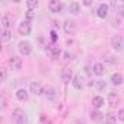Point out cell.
Instances as JSON below:
<instances>
[{"instance_id":"obj_1","label":"cell","mask_w":124,"mask_h":124,"mask_svg":"<svg viewBox=\"0 0 124 124\" xmlns=\"http://www.w3.org/2000/svg\"><path fill=\"white\" fill-rule=\"evenodd\" d=\"M12 121L13 124H25L26 123V114L21 108H15L12 114Z\"/></svg>"},{"instance_id":"obj_2","label":"cell","mask_w":124,"mask_h":124,"mask_svg":"<svg viewBox=\"0 0 124 124\" xmlns=\"http://www.w3.org/2000/svg\"><path fill=\"white\" fill-rule=\"evenodd\" d=\"M63 29H64V32H66L67 35H73V34L76 32V22L67 19V21L64 22V25H63Z\"/></svg>"},{"instance_id":"obj_3","label":"cell","mask_w":124,"mask_h":124,"mask_svg":"<svg viewBox=\"0 0 124 124\" xmlns=\"http://www.w3.org/2000/svg\"><path fill=\"white\" fill-rule=\"evenodd\" d=\"M18 31H19V34H21V35H29V34H31V31H32L31 22H29V21H23V22L19 25Z\"/></svg>"},{"instance_id":"obj_4","label":"cell","mask_w":124,"mask_h":124,"mask_svg":"<svg viewBox=\"0 0 124 124\" xmlns=\"http://www.w3.org/2000/svg\"><path fill=\"white\" fill-rule=\"evenodd\" d=\"M111 45H112V48H114L115 51H121L123 47H124V44H123V38H121L120 35H114V37L111 38Z\"/></svg>"},{"instance_id":"obj_5","label":"cell","mask_w":124,"mask_h":124,"mask_svg":"<svg viewBox=\"0 0 124 124\" xmlns=\"http://www.w3.org/2000/svg\"><path fill=\"white\" fill-rule=\"evenodd\" d=\"M9 66L12 69H15V70H21V67H22V58H19L18 55H12L9 58Z\"/></svg>"},{"instance_id":"obj_6","label":"cell","mask_w":124,"mask_h":124,"mask_svg":"<svg viewBox=\"0 0 124 124\" xmlns=\"http://www.w3.org/2000/svg\"><path fill=\"white\" fill-rule=\"evenodd\" d=\"M108 10H109V6H108L107 3H101V5L98 6V9H96V15H98L101 19H105V18L108 16Z\"/></svg>"},{"instance_id":"obj_7","label":"cell","mask_w":124,"mask_h":124,"mask_svg":"<svg viewBox=\"0 0 124 124\" xmlns=\"http://www.w3.org/2000/svg\"><path fill=\"white\" fill-rule=\"evenodd\" d=\"M19 53H21L22 55H29V54L32 53L31 44H29L28 41H22V42L19 44Z\"/></svg>"},{"instance_id":"obj_8","label":"cell","mask_w":124,"mask_h":124,"mask_svg":"<svg viewBox=\"0 0 124 124\" xmlns=\"http://www.w3.org/2000/svg\"><path fill=\"white\" fill-rule=\"evenodd\" d=\"M29 89H31V93H34V95H41L44 92V86L41 82H32Z\"/></svg>"},{"instance_id":"obj_9","label":"cell","mask_w":124,"mask_h":124,"mask_svg":"<svg viewBox=\"0 0 124 124\" xmlns=\"http://www.w3.org/2000/svg\"><path fill=\"white\" fill-rule=\"evenodd\" d=\"M61 8H63V5H61V2H58V0H51L48 3V9L53 13H58L61 10Z\"/></svg>"},{"instance_id":"obj_10","label":"cell","mask_w":124,"mask_h":124,"mask_svg":"<svg viewBox=\"0 0 124 124\" xmlns=\"http://www.w3.org/2000/svg\"><path fill=\"white\" fill-rule=\"evenodd\" d=\"M107 101H108V104H109L111 107H117L118 102H120V98H118V95H117L115 92H109L108 96H107Z\"/></svg>"},{"instance_id":"obj_11","label":"cell","mask_w":124,"mask_h":124,"mask_svg":"<svg viewBox=\"0 0 124 124\" xmlns=\"http://www.w3.org/2000/svg\"><path fill=\"white\" fill-rule=\"evenodd\" d=\"M48 48V53H50V55L53 57V58H58L60 57V54H61V50L58 48V47H55V45H53V44H50V45H47Z\"/></svg>"},{"instance_id":"obj_12","label":"cell","mask_w":124,"mask_h":124,"mask_svg":"<svg viewBox=\"0 0 124 124\" xmlns=\"http://www.w3.org/2000/svg\"><path fill=\"white\" fill-rule=\"evenodd\" d=\"M104 102H105V101H104V98H102V96H99V95L92 98V105H93L96 109H99V108L104 105Z\"/></svg>"},{"instance_id":"obj_13","label":"cell","mask_w":124,"mask_h":124,"mask_svg":"<svg viewBox=\"0 0 124 124\" xmlns=\"http://www.w3.org/2000/svg\"><path fill=\"white\" fill-rule=\"evenodd\" d=\"M104 72H105V69H104V64L102 63H95L93 64V73L96 76H102Z\"/></svg>"},{"instance_id":"obj_14","label":"cell","mask_w":124,"mask_h":124,"mask_svg":"<svg viewBox=\"0 0 124 124\" xmlns=\"http://www.w3.org/2000/svg\"><path fill=\"white\" fill-rule=\"evenodd\" d=\"M111 82H112V85H115V86L121 85V83H123V75H121V73H114V75L111 76Z\"/></svg>"},{"instance_id":"obj_15","label":"cell","mask_w":124,"mask_h":124,"mask_svg":"<svg viewBox=\"0 0 124 124\" xmlns=\"http://www.w3.org/2000/svg\"><path fill=\"white\" fill-rule=\"evenodd\" d=\"M69 10H70V13H73V15H79V12H80V5H79L78 2H73V3H70Z\"/></svg>"},{"instance_id":"obj_16","label":"cell","mask_w":124,"mask_h":124,"mask_svg":"<svg viewBox=\"0 0 124 124\" xmlns=\"http://www.w3.org/2000/svg\"><path fill=\"white\" fill-rule=\"evenodd\" d=\"M16 98H18L19 101H26V99H28V92H26L25 89H18V91H16Z\"/></svg>"},{"instance_id":"obj_17","label":"cell","mask_w":124,"mask_h":124,"mask_svg":"<svg viewBox=\"0 0 124 124\" xmlns=\"http://www.w3.org/2000/svg\"><path fill=\"white\" fill-rule=\"evenodd\" d=\"M61 79H63L64 82H70L72 80V70L70 69H64L63 72H61Z\"/></svg>"},{"instance_id":"obj_18","label":"cell","mask_w":124,"mask_h":124,"mask_svg":"<svg viewBox=\"0 0 124 124\" xmlns=\"http://www.w3.org/2000/svg\"><path fill=\"white\" fill-rule=\"evenodd\" d=\"M102 117H104V114L99 112V111H92L91 112V118L93 121H102Z\"/></svg>"},{"instance_id":"obj_19","label":"cell","mask_w":124,"mask_h":124,"mask_svg":"<svg viewBox=\"0 0 124 124\" xmlns=\"http://www.w3.org/2000/svg\"><path fill=\"white\" fill-rule=\"evenodd\" d=\"M26 8H28V10H34L35 12V9L38 8V2H37V0H28V2H26Z\"/></svg>"},{"instance_id":"obj_20","label":"cell","mask_w":124,"mask_h":124,"mask_svg":"<svg viewBox=\"0 0 124 124\" xmlns=\"http://www.w3.org/2000/svg\"><path fill=\"white\" fill-rule=\"evenodd\" d=\"M2 25H3V29H8L10 26V16L9 15H5L2 18Z\"/></svg>"},{"instance_id":"obj_21","label":"cell","mask_w":124,"mask_h":124,"mask_svg":"<svg viewBox=\"0 0 124 124\" xmlns=\"http://www.w3.org/2000/svg\"><path fill=\"white\" fill-rule=\"evenodd\" d=\"M10 37H12V34L9 32V29H3V32H2V41L3 42H8L10 39Z\"/></svg>"},{"instance_id":"obj_22","label":"cell","mask_w":124,"mask_h":124,"mask_svg":"<svg viewBox=\"0 0 124 124\" xmlns=\"http://www.w3.org/2000/svg\"><path fill=\"white\" fill-rule=\"evenodd\" d=\"M73 86L76 89H82V79H80V76H75L73 78Z\"/></svg>"},{"instance_id":"obj_23","label":"cell","mask_w":124,"mask_h":124,"mask_svg":"<svg viewBox=\"0 0 124 124\" xmlns=\"http://www.w3.org/2000/svg\"><path fill=\"white\" fill-rule=\"evenodd\" d=\"M105 124H117V117H114V115H107V117H105Z\"/></svg>"},{"instance_id":"obj_24","label":"cell","mask_w":124,"mask_h":124,"mask_svg":"<svg viewBox=\"0 0 124 124\" xmlns=\"http://www.w3.org/2000/svg\"><path fill=\"white\" fill-rule=\"evenodd\" d=\"M34 18H35V12H34V10H26V21L31 22Z\"/></svg>"},{"instance_id":"obj_25","label":"cell","mask_w":124,"mask_h":124,"mask_svg":"<svg viewBox=\"0 0 124 124\" xmlns=\"http://www.w3.org/2000/svg\"><path fill=\"white\" fill-rule=\"evenodd\" d=\"M105 86H107V83H105L104 80H98V82H96V89H98V91L105 89Z\"/></svg>"},{"instance_id":"obj_26","label":"cell","mask_w":124,"mask_h":124,"mask_svg":"<svg viewBox=\"0 0 124 124\" xmlns=\"http://www.w3.org/2000/svg\"><path fill=\"white\" fill-rule=\"evenodd\" d=\"M45 95H47L50 99H53V98H54V89H53V88H48V89H45Z\"/></svg>"},{"instance_id":"obj_27","label":"cell","mask_w":124,"mask_h":124,"mask_svg":"<svg viewBox=\"0 0 124 124\" xmlns=\"http://www.w3.org/2000/svg\"><path fill=\"white\" fill-rule=\"evenodd\" d=\"M105 57H107L105 60L108 61V63H111V64H115V63H117V60H114V57H112V55H109V54H107Z\"/></svg>"},{"instance_id":"obj_28","label":"cell","mask_w":124,"mask_h":124,"mask_svg":"<svg viewBox=\"0 0 124 124\" xmlns=\"http://www.w3.org/2000/svg\"><path fill=\"white\" fill-rule=\"evenodd\" d=\"M50 38H51L53 42H55V41H57V32H55V31H51V32H50Z\"/></svg>"},{"instance_id":"obj_29","label":"cell","mask_w":124,"mask_h":124,"mask_svg":"<svg viewBox=\"0 0 124 124\" xmlns=\"http://www.w3.org/2000/svg\"><path fill=\"white\" fill-rule=\"evenodd\" d=\"M0 72H2V82H5V80H6V76H8L6 69H5V67H2V69H0Z\"/></svg>"},{"instance_id":"obj_30","label":"cell","mask_w":124,"mask_h":124,"mask_svg":"<svg viewBox=\"0 0 124 124\" xmlns=\"http://www.w3.org/2000/svg\"><path fill=\"white\" fill-rule=\"evenodd\" d=\"M117 117H118V120H120V121H123V123H124V109H120Z\"/></svg>"},{"instance_id":"obj_31","label":"cell","mask_w":124,"mask_h":124,"mask_svg":"<svg viewBox=\"0 0 124 124\" xmlns=\"http://www.w3.org/2000/svg\"><path fill=\"white\" fill-rule=\"evenodd\" d=\"M118 12H120L121 16H124V6H120V8H118Z\"/></svg>"},{"instance_id":"obj_32","label":"cell","mask_w":124,"mask_h":124,"mask_svg":"<svg viewBox=\"0 0 124 124\" xmlns=\"http://www.w3.org/2000/svg\"><path fill=\"white\" fill-rule=\"evenodd\" d=\"M83 5H85V6H91L92 2H88V0H86V2H83Z\"/></svg>"},{"instance_id":"obj_33","label":"cell","mask_w":124,"mask_h":124,"mask_svg":"<svg viewBox=\"0 0 124 124\" xmlns=\"http://www.w3.org/2000/svg\"><path fill=\"white\" fill-rule=\"evenodd\" d=\"M118 25H120V21H118V19H115V21H114V26H118Z\"/></svg>"}]
</instances>
